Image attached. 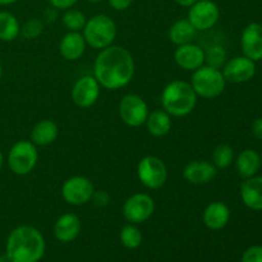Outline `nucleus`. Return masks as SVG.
I'll return each instance as SVG.
<instances>
[{
    "instance_id": "obj_6",
    "label": "nucleus",
    "mask_w": 262,
    "mask_h": 262,
    "mask_svg": "<svg viewBox=\"0 0 262 262\" xmlns=\"http://www.w3.org/2000/svg\"><path fill=\"white\" fill-rule=\"evenodd\" d=\"M38 163L37 146L31 141L20 140L8 152V166L15 176H28Z\"/></svg>"
},
{
    "instance_id": "obj_20",
    "label": "nucleus",
    "mask_w": 262,
    "mask_h": 262,
    "mask_svg": "<svg viewBox=\"0 0 262 262\" xmlns=\"http://www.w3.org/2000/svg\"><path fill=\"white\" fill-rule=\"evenodd\" d=\"M239 194L246 207L253 211H262V176L245 179Z\"/></svg>"
},
{
    "instance_id": "obj_24",
    "label": "nucleus",
    "mask_w": 262,
    "mask_h": 262,
    "mask_svg": "<svg viewBox=\"0 0 262 262\" xmlns=\"http://www.w3.org/2000/svg\"><path fill=\"white\" fill-rule=\"evenodd\" d=\"M197 32L199 31L193 27V25L187 18H182V19L176 20L170 26L168 31V37L171 43H174L176 46H181L184 43L193 42Z\"/></svg>"
},
{
    "instance_id": "obj_40",
    "label": "nucleus",
    "mask_w": 262,
    "mask_h": 262,
    "mask_svg": "<svg viewBox=\"0 0 262 262\" xmlns=\"http://www.w3.org/2000/svg\"><path fill=\"white\" fill-rule=\"evenodd\" d=\"M3 164H4V156H3L2 151H0V170H2L3 168Z\"/></svg>"
},
{
    "instance_id": "obj_15",
    "label": "nucleus",
    "mask_w": 262,
    "mask_h": 262,
    "mask_svg": "<svg viewBox=\"0 0 262 262\" xmlns=\"http://www.w3.org/2000/svg\"><path fill=\"white\" fill-rule=\"evenodd\" d=\"M177 66L187 72H194L205 64V50L194 42L177 46L174 53Z\"/></svg>"
},
{
    "instance_id": "obj_33",
    "label": "nucleus",
    "mask_w": 262,
    "mask_h": 262,
    "mask_svg": "<svg viewBox=\"0 0 262 262\" xmlns=\"http://www.w3.org/2000/svg\"><path fill=\"white\" fill-rule=\"evenodd\" d=\"M51 7H54L58 10H67L69 8H73L78 3V0H49Z\"/></svg>"
},
{
    "instance_id": "obj_22",
    "label": "nucleus",
    "mask_w": 262,
    "mask_h": 262,
    "mask_svg": "<svg viewBox=\"0 0 262 262\" xmlns=\"http://www.w3.org/2000/svg\"><path fill=\"white\" fill-rule=\"evenodd\" d=\"M262 163L261 156L253 148H246L241 151L235 160V168H237L238 174L243 179H248L251 177H255L257 171L260 170Z\"/></svg>"
},
{
    "instance_id": "obj_13",
    "label": "nucleus",
    "mask_w": 262,
    "mask_h": 262,
    "mask_svg": "<svg viewBox=\"0 0 262 262\" xmlns=\"http://www.w3.org/2000/svg\"><path fill=\"white\" fill-rule=\"evenodd\" d=\"M227 83H246L256 74V61L247 56H235L229 59L222 68Z\"/></svg>"
},
{
    "instance_id": "obj_26",
    "label": "nucleus",
    "mask_w": 262,
    "mask_h": 262,
    "mask_svg": "<svg viewBox=\"0 0 262 262\" xmlns=\"http://www.w3.org/2000/svg\"><path fill=\"white\" fill-rule=\"evenodd\" d=\"M87 22V17L82 10L76 9V8H69L64 10L61 15V23L68 31L73 32H82Z\"/></svg>"
},
{
    "instance_id": "obj_9",
    "label": "nucleus",
    "mask_w": 262,
    "mask_h": 262,
    "mask_svg": "<svg viewBox=\"0 0 262 262\" xmlns=\"http://www.w3.org/2000/svg\"><path fill=\"white\" fill-rule=\"evenodd\" d=\"M61 197L72 206H83L91 201L95 192L94 183L87 177L74 176L61 184Z\"/></svg>"
},
{
    "instance_id": "obj_17",
    "label": "nucleus",
    "mask_w": 262,
    "mask_h": 262,
    "mask_svg": "<svg viewBox=\"0 0 262 262\" xmlns=\"http://www.w3.org/2000/svg\"><path fill=\"white\" fill-rule=\"evenodd\" d=\"M81 219L73 212L60 215L54 224V235L61 243H71L81 233Z\"/></svg>"
},
{
    "instance_id": "obj_41",
    "label": "nucleus",
    "mask_w": 262,
    "mask_h": 262,
    "mask_svg": "<svg viewBox=\"0 0 262 262\" xmlns=\"http://www.w3.org/2000/svg\"><path fill=\"white\" fill-rule=\"evenodd\" d=\"M86 2H89V3H94V4H96V3L102 2V0H86Z\"/></svg>"
},
{
    "instance_id": "obj_38",
    "label": "nucleus",
    "mask_w": 262,
    "mask_h": 262,
    "mask_svg": "<svg viewBox=\"0 0 262 262\" xmlns=\"http://www.w3.org/2000/svg\"><path fill=\"white\" fill-rule=\"evenodd\" d=\"M17 2H19V0H0V5H3V7H7V5H12Z\"/></svg>"
},
{
    "instance_id": "obj_43",
    "label": "nucleus",
    "mask_w": 262,
    "mask_h": 262,
    "mask_svg": "<svg viewBox=\"0 0 262 262\" xmlns=\"http://www.w3.org/2000/svg\"><path fill=\"white\" fill-rule=\"evenodd\" d=\"M260 156H261V163H262V151H261V155Z\"/></svg>"
},
{
    "instance_id": "obj_4",
    "label": "nucleus",
    "mask_w": 262,
    "mask_h": 262,
    "mask_svg": "<svg viewBox=\"0 0 262 262\" xmlns=\"http://www.w3.org/2000/svg\"><path fill=\"white\" fill-rule=\"evenodd\" d=\"M82 35L87 45L100 51L114 43L118 35L117 23L109 15L96 14L87 19Z\"/></svg>"
},
{
    "instance_id": "obj_23",
    "label": "nucleus",
    "mask_w": 262,
    "mask_h": 262,
    "mask_svg": "<svg viewBox=\"0 0 262 262\" xmlns=\"http://www.w3.org/2000/svg\"><path fill=\"white\" fill-rule=\"evenodd\" d=\"M168 113L164 109H156L148 113V117L146 119V129L154 137H164L168 135L173 127V122Z\"/></svg>"
},
{
    "instance_id": "obj_5",
    "label": "nucleus",
    "mask_w": 262,
    "mask_h": 262,
    "mask_svg": "<svg viewBox=\"0 0 262 262\" xmlns=\"http://www.w3.org/2000/svg\"><path fill=\"white\" fill-rule=\"evenodd\" d=\"M189 83L192 84L197 96L202 99H215L220 96L227 86L222 69L214 68L207 64H204L192 72V79Z\"/></svg>"
},
{
    "instance_id": "obj_14",
    "label": "nucleus",
    "mask_w": 262,
    "mask_h": 262,
    "mask_svg": "<svg viewBox=\"0 0 262 262\" xmlns=\"http://www.w3.org/2000/svg\"><path fill=\"white\" fill-rule=\"evenodd\" d=\"M243 55L253 61L262 60V25L253 22L246 26L241 35Z\"/></svg>"
},
{
    "instance_id": "obj_25",
    "label": "nucleus",
    "mask_w": 262,
    "mask_h": 262,
    "mask_svg": "<svg viewBox=\"0 0 262 262\" xmlns=\"http://www.w3.org/2000/svg\"><path fill=\"white\" fill-rule=\"evenodd\" d=\"M20 23L13 13L8 10L0 12V41L12 42L19 36Z\"/></svg>"
},
{
    "instance_id": "obj_36",
    "label": "nucleus",
    "mask_w": 262,
    "mask_h": 262,
    "mask_svg": "<svg viewBox=\"0 0 262 262\" xmlns=\"http://www.w3.org/2000/svg\"><path fill=\"white\" fill-rule=\"evenodd\" d=\"M251 130H252V135L255 136L257 140L262 141V118H257V119L253 120Z\"/></svg>"
},
{
    "instance_id": "obj_31",
    "label": "nucleus",
    "mask_w": 262,
    "mask_h": 262,
    "mask_svg": "<svg viewBox=\"0 0 262 262\" xmlns=\"http://www.w3.org/2000/svg\"><path fill=\"white\" fill-rule=\"evenodd\" d=\"M241 262H262V246H251L247 248Z\"/></svg>"
},
{
    "instance_id": "obj_10",
    "label": "nucleus",
    "mask_w": 262,
    "mask_h": 262,
    "mask_svg": "<svg viewBox=\"0 0 262 262\" xmlns=\"http://www.w3.org/2000/svg\"><path fill=\"white\" fill-rule=\"evenodd\" d=\"M155 212V201L147 193H135L123 205V215L130 224H142Z\"/></svg>"
},
{
    "instance_id": "obj_29",
    "label": "nucleus",
    "mask_w": 262,
    "mask_h": 262,
    "mask_svg": "<svg viewBox=\"0 0 262 262\" xmlns=\"http://www.w3.org/2000/svg\"><path fill=\"white\" fill-rule=\"evenodd\" d=\"M228 60V53L222 45H215L210 46L209 49L205 50V64L214 68L222 69L224 64Z\"/></svg>"
},
{
    "instance_id": "obj_11",
    "label": "nucleus",
    "mask_w": 262,
    "mask_h": 262,
    "mask_svg": "<svg viewBox=\"0 0 262 262\" xmlns=\"http://www.w3.org/2000/svg\"><path fill=\"white\" fill-rule=\"evenodd\" d=\"M220 18L219 7L212 0H197L188 8L187 19L197 31L211 30Z\"/></svg>"
},
{
    "instance_id": "obj_42",
    "label": "nucleus",
    "mask_w": 262,
    "mask_h": 262,
    "mask_svg": "<svg viewBox=\"0 0 262 262\" xmlns=\"http://www.w3.org/2000/svg\"><path fill=\"white\" fill-rule=\"evenodd\" d=\"M2 77H3V67L0 64V81H2Z\"/></svg>"
},
{
    "instance_id": "obj_39",
    "label": "nucleus",
    "mask_w": 262,
    "mask_h": 262,
    "mask_svg": "<svg viewBox=\"0 0 262 262\" xmlns=\"http://www.w3.org/2000/svg\"><path fill=\"white\" fill-rule=\"evenodd\" d=\"M0 262H10L9 258H8V256L5 255H0Z\"/></svg>"
},
{
    "instance_id": "obj_7",
    "label": "nucleus",
    "mask_w": 262,
    "mask_h": 262,
    "mask_svg": "<svg viewBox=\"0 0 262 262\" xmlns=\"http://www.w3.org/2000/svg\"><path fill=\"white\" fill-rule=\"evenodd\" d=\"M137 178L147 189H160L168 181V168L160 158L145 156L137 164Z\"/></svg>"
},
{
    "instance_id": "obj_32",
    "label": "nucleus",
    "mask_w": 262,
    "mask_h": 262,
    "mask_svg": "<svg viewBox=\"0 0 262 262\" xmlns=\"http://www.w3.org/2000/svg\"><path fill=\"white\" fill-rule=\"evenodd\" d=\"M110 194L106 191H96L95 189L94 194L91 197V201L94 206L96 207H106L110 204Z\"/></svg>"
},
{
    "instance_id": "obj_16",
    "label": "nucleus",
    "mask_w": 262,
    "mask_h": 262,
    "mask_svg": "<svg viewBox=\"0 0 262 262\" xmlns=\"http://www.w3.org/2000/svg\"><path fill=\"white\" fill-rule=\"evenodd\" d=\"M217 169L211 161L193 160L187 164L183 169V178L194 186H204L215 179Z\"/></svg>"
},
{
    "instance_id": "obj_19",
    "label": "nucleus",
    "mask_w": 262,
    "mask_h": 262,
    "mask_svg": "<svg viewBox=\"0 0 262 262\" xmlns=\"http://www.w3.org/2000/svg\"><path fill=\"white\" fill-rule=\"evenodd\" d=\"M87 42L82 32L68 31L59 42V53L66 60L77 61L83 56Z\"/></svg>"
},
{
    "instance_id": "obj_28",
    "label": "nucleus",
    "mask_w": 262,
    "mask_h": 262,
    "mask_svg": "<svg viewBox=\"0 0 262 262\" xmlns=\"http://www.w3.org/2000/svg\"><path fill=\"white\" fill-rule=\"evenodd\" d=\"M120 242L128 250H136L142 243V233L136 224H125L120 230Z\"/></svg>"
},
{
    "instance_id": "obj_18",
    "label": "nucleus",
    "mask_w": 262,
    "mask_h": 262,
    "mask_svg": "<svg viewBox=\"0 0 262 262\" xmlns=\"http://www.w3.org/2000/svg\"><path fill=\"white\" fill-rule=\"evenodd\" d=\"M230 220V210L222 201H212L205 207L202 212V222L205 227L211 230H222Z\"/></svg>"
},
{
    "instance_id": "obj_37",
    "label": "nucleus",
    "mask_w": 262,
    "mask_h": 262,
    "mask_svg": "<svg viewBox=\"0 0 262 262\" xmlns=\"http://www.w3.org/2000/svg\"><path fill=\"white\" fill-rule=\"evenodd\" d=\"M174 2H176L178 5H181V7L189 8L191 5H193L197 0H174Z\"/></svg>"
},
{
    "instance_id": "obj_8",
    "label": "nucleus",
    "mask_w": 262,
    "mask_h": 262,
    "mask_svg": "<svg viewBox=\"0 0 262 262\" xmlns=\"http://www.w3.org/2000/svg\"><path fill=\"white\" fill-rule=\"evenodd\" d=\"M148 105L137 94H127L119 102V117L125 125L138 128L146 123L148 117Z\"/></svg>"
},
{
    "instance_id": "obj_34",
    "label": "nucleus",
    "mask_w": 262,
    "mask_h": 262,
    "mask_svg": "<svg viewBox=\"0 0 262 262\" xmlns=\"http://www.w3.org/2000/svg\"><path fill=\"white\" fill-rule=\"evenodd\" d=\"M58 12L59 10L55 9L54 7H51V5L49 8H46L42 13V22L49 23V25L54 23L56 19H58Z\"/></svg>"
},
{
    "instance_id": "obj_35",
    "label": "nucleus",
    "mask_w": 262,
    "mask_h": 262,
    "mask_svg": "<svg viewBox=\"0 0 262 262\" xmlns=\"http://www.w3.org/2000/svg\"><path fill=\"white\" fill-rule=\"evenodd\" d=\"M107 3L114 10L123 12V10H127L132 5L133 0H107Z\"/></svg>"
},
{
    "instance_id": "obj_21",
    "label": "nucleus",
    "mask_w": 262,
    "mask_h": 262,
    "mask_svg": "<svg viewBox=\"0 0 262 262\" xmlns=\"http://www.w3.org/2000/svg\"><path fill=\"white\" fill-rule=\"evenodd\" d=\"M59 136V127L54 120L42 119L33 125L31 130V142L36 146H49L56 141Z\"/></svg>"
},
{
    "instance_id": "obj_12",
    "label": "nucleus",
    "mask_w": 262,
    "mask_h": 262,
    "mask_svg": "<svg viewBox=\"0 0 262 262\" xmlns=\"http://www.w3.org/2000/svg\"><path fill=\"white\" fill-rule=\"evenodd\" d=\"M101 92V86L94 76H83L74 82L71 96L74 104L82 109L94 106Z\"/></svg>"
},
{
    "instance_id": "obj_27",
    "label": "nucleus",
    "mask_w": 262,
    "mask_h": 262,
    "mask_svg": "<svg viewBox=\"0 0 262 262\" xmlns=\"http://www.w3.org/2000/svg\"><path fill=\"white\" fill-rule=\"evenodd\" d=\"M234 161V150L228 143H220L212 151L211 163L214 164L215 168L219 169H227L230 166Z\"/></svg>"
},
{
    "instance_id": "obj_1",
    "label": "nucleus",
    "mask_w": 262,
    "mask_h": 262,
    "mask_svg": "<svg viewBox=\"0 0 262 262\" xmlns=\"http://www.w3.org/2000/svg\"><path fill=\"white\" fill-rule=\"evenodd\" d=\"M135 71V59L130 51L114 43L100 50L94 63V77L102 89L110 91L128 86Z\"/></svg>"
},
{
    "instance_id": "obj_2",
    "label": "nucleus",
    "mask_w": 262,
    "mask_h": 262,
    "mask_svg": "<svg viewBox=\"0 0 262 262\" xmlns=\"http://www.w3.org/2000/svg\"><path fill=\"white\" fill-rule=\"evenodd\" d=\"M45 248V238L37 228L19 225L8 235L5 255L10 262H38Z\"/></svg>"
},
{
    "instance_id": "obj_3",
    "label": "nucleus",
    "mask_w": 262,
    "mask_h": 262,
    "mask_svg": "<svg viewBox=\"0 0 262 262\" xmlns=\"http://www.w3.org/2000/svg\"><path fill=\"white\" fill-rule=\"evenodd\" d=\"M199 96L189 82L174 79L164 87L161 92L163 109L170 117L183 118L191 114L197 105Z\"/></svg>"
},
{
    "instance_id": "obj_30",
    "label": "nucleus",
    "mask_w": 262,
    "mask_h": 262,
    "mask_svg": "<svg viewBox=\"0 0 262 262\" xmlns=\"http://www.w3.org/2000/svg\"><path fill=\"white\" fill-rule=\"evenodd\" d=\"M43 30H45V23L42 22V19L31 18L20 26L19 36H22L26 40H35L42 35Z\"/></svg>"
}]
</instances>
